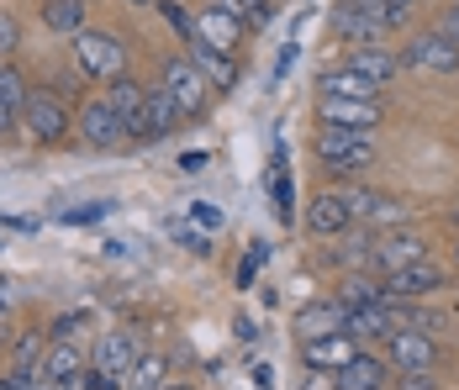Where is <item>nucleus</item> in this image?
Listing matches in <instances>:
<instances>
[{"instance_id":"nucleus-7","label":"nucleus","mask_w":459,"mask_h":390,"mask_svg":"<svg viewBox=\"0 0 459 390\" xmlns=\"http://www.w3.org/2000/svg\"><path fill=\"white\" fill-rule=\"evenodd\" d=\"M396 58H402V69H422V74H459V43L444 38L438 27L433 32H417Z\"/></svg>"},{"instance_id":"nucleus-33","label":"nucleus","mask_w":459,"mask_h":390,"mask_svg":"<svg viewBox=\"0 0 459 390\" xmlns=\"http://www.w3.org/2000/svg\"><path fill=\"white\" fill-rule=\"evenodd\" d=\"M111 217V201H85V206H74V212H64V227H95V221Z\"/></svg>"},{"instance_id":"nucleus-47","label":"nucleus","mask_w":459,"mask_h":390,"mask_svg":"<svg viewBox=\"0 0 459 390\" xmlns=\"http://www.w3.org/2000/svg\"><path fill=\"white\" fill-rule=\"evenodd\" d=\"M0 390H5V380H0Z\"/></svg>"},{"instance_id":"nucleus-5","label":"nucleus","mask_w":459,"mask_h":390,"mask_svg":"<svg viewBox=\"0 0 459 390\" xmlns=\"http://www.w3.org/2000/svg\"><path fill=\"white\" fill-rule=\"evenodd\" d=\"M159 85L169 90V100L180 106L185 117H201L206 111V74L190 64V53H175V58H164V69H159Z\"/></svg>"},{"instance_id":"nucleus-43","label":"nucleus","mask_w":459,"mask_h":390,"mask_svg":"<svg viewBox=\"0 0 459 390\" xmlns=\"http://www.w3.org/2000/svg\"><path fill=\"white\" fill-rule=\"evenodd\" d=\"M5 306H11V296H5V280H0V316H5Z\"/></svg>"},{"instance_id":"nucleus-27","label":"nucleus","mask_w":459,"mask_h":390,"mask_svg":"<svg viewBox=\"0 0 459 390\" xmlns=\"http://www.w3.org/2000/svg\"><path fill=\"white\" fill-rule=\"evenodd\" d=\"M217 5H228L248 32H264V27L275 22V11H280V0H217Z\"/></svg>"},{"instance_id":"nucleus-39","label":"nucleus","mask_w":459,"mask_h":390,"mask_svg":"<svg viewBox=\"0 0 459 390\" xmlns=\"http://www.w3.org/2000/svg\"><path fill=\"white\" fill-rule=\"evenodd\" d=\"M438 32L459 43V0H455V5H444V16H438Z\"/></svg>"},{"instance_id":"nucleus-31","label":"nucleus","mask_w":459,"mask_h":390,"mask_svg":"<svg viewBox=\"0 0 459 390\" xmlns=\"http://www.w3.org/2000/svg\"><path fill=\"white\" fill-rule=\"evenodd\" d=\"M190 227L206 232V238H217V232L228 227V212H222L217 201H195V206H190Z\"/></svg>"},{"instance_id":"nucleus-40","label":"nucleus","mask_w":459,"mask_h":390,"mask_svg":"<svg viewBox=\"0 0 459 390\" xmlns=\"http://www.w3.org/2000/svg\"><path fill=\"white\" fill-rule=\"evenodd\" d=\"M391 390H433L428 375H402V380H391Z\"/></svg>"},{"instance_id":"nucleus-41","label":"nucleus","mask_w":459,"mask_h":390,"mask_svg":"<svg viewBox=\"0 0 459 390\" xmlns=\"http://www.w3.org/2000/svg\"><path fill=\"white\" fill-rule=\"evenodd\" d=\"M206 169V153H185L180 159V174H201Z\"/></svg>"},{"instance_id":"nucleus-4","label":"nucleus","mask_w":459,"mask_h":390,"mask_svg":"<svg viewBox=\"0 0 459 390\" xmlns=\"http://www.w3.org/2000/svg\"><path fill=\"white\" fill-rule=\"evenodd\" d=\"M22 127H27V137H32L38 148H58V143H69L74 117H69V106H64L53 90H32V95H27V111H22Z\"/></svg>"},{"instance_id":"nucleus-14","label":"nucleus","mask_w":459,"mask_h":390,"mask_svg":"<svg viewBox=\"0 0 459 390\" xmlns=\"http://www.w3.org/2000/svg\"><path fill=\"white\" fill-rule=\"evenodd\" d=\"M359 353V343L349 333H322V338H301V364L317 369V375H338L349 359Z\"/></svg>"},{"instance_id":"nucleus-36","label":"nucleus","mask_w":459,"mask_h":390,"mask_svg":"<svg viewBox=\"0 0 459 390\" xmlns=\"http://www.w3.org/2000/svg\"><path fill=\"white\" fill-rule=\"evenodd\" d=\"M169 238L185 243V248H195V254H212V238H206V232H195L190 221H169Z\"/></svg>"},{"instance_id":"nucleus-45","label":"nucleus","mask_w":459,"mask_h":390,"mask_svg":"<svg viewBox=\"0 0 459 390\" xmlns=\"http://www.w3.org/2000/svg\"><path fill=\"white\" fill-rule=\"evenodd\" d=\"M159 390H195V386H159Z\"/></svg>"},{"instance_id":"nucleus-11","label":"nucleus","mask_w":459,"mask_h":390,"mask_svg":"<svg viewBox=\"0 0 459 390\" xmlns=\"http://www.w3.org/2000/svg\"><path fill=\"white\" fill-rule=\"evenodd\" d=\"M444 285H449V274L433 259H417V264H407V269H396V274H385L391 301H428V296H438Z\"/></svg>"},{"instance_id":"nucleus-21","label":"nucleus","mask_w":459,"mask_h":390,"mask_svg":"<svg viewBox=\"0 0 459 390\" xmlns=\"http://www.w3.org/2000/svg\"><path fill=\"white\" fill-rule=\"evenodd\" d=\"M180 122H185V111L169 100V90L153 85V90H148V106H143V137H138V143H159V137H169Z\"/></svg>"},{"instance_id":"nucleus-24","label":"nucleus","mask_w":459,"mask_h":390,"mask_svg":"<svg viewBox=\"0 0 459 390\" xmlns=\"http://www.w3.org/2000/svg\"><path fill=\"white\" fill-rule=\"evenodd\" d=\"M349 69H359L365 80H375V85L385 90L396 74H402V58L391 53V48H380V43H369V48H354L349 53Z\"/></svg>"},{"instance_id":"nucleus-30","label":"nucleus","mask_w":459,"mask_h":390,"mask_svg":"<svg viewBox=\"0 0 459 390\" xmlns=\"http://www.w3.org/2000/svg\"><path fill=\"white\" fill-rule=\"evenodd\" d=\"M270 195H275V217L290 227V221H296V190H290V174H285V164H275V174H270Z\"/></svg>"},{"instance_id":"nucleus-6","label":"nucleus","mask_w":459,"mask_h":390,"mask_svg":"<svg viewBox=\"0 0 459 390\" xmlns=\"http://www.w3.org/2000/svg\"><path fill=\"white\" fill-rule=\"evenodd\" d=\"M385 359H391L396 375H428L438 364V338L422 333V327H396L385 338Z\"/></svg>"},{"instance_id":"nucleus-22","label":"nucleus","mask_w":459,"mask_h":390,"mask_svg":"<svg viewBox=\"0 0 459 390\" xmlns=\"http://www.w3.org/2000/svg\"><path fill=\"white\" fill-rule=\"evenodd\" d=\"M343 316H349V306L338 301V296H322V301H312V306H301V311H296V338L343 333Z\"/></svg>"},{"instance_id":"nucleus-20","label":"nucleus","mask_w":459,"mask_h":390,"mask_svg":"<svg viewBox=\"0 0 459 390\" xmlns=\"http://www.w3.org/2000/svg\"><path fill=\"white\" fill-rule=\"evenodd\" d=\"M185 53H190V64L212 80L217 90H232L238 85V53H222V48H212L206 38H190L185 43Z\"/></svg>"},{"instance_id":"nucleus-19","label":"nucleus","mask_w":459,"mask_h":390,"mask_svg":"<svg viewBox=\"0 0 459 390\" xmlns=\"http://www.w3.org/2000/svg\"><path fill=\"white\" fill-rule=\"evenodd\" d=\"M106 100H111V111L122 117L127 137L138 143V137H143V106H148V90H143L133 74H122V80H111V85H106Z\"/></svg>"},{"instance_id":"nucleus-46","label":"nucleus","mask_w":459,"mask_h":390,"mask_svg":"<svg viewBox=\"0 0 459 390\" xmlns=\"http://www.w3.org/2000/svg\"><path fill=\"white\" fill-rule=\"evenodd\" d=\"M455 264H459V243H455Z\"/></svg>"},{"instance_id":"nucleus-38","label":"nucleus","mask_w":459,"mask_h":390,"mask_svg":"<svg viewBox=\"0 0 459 390\" xmlns=\"http://www.w3.org/2000/svg\"><path fill=\"white\" fill-rule=\"evenodd\" d=\"M74 390H127V380H117V375H106V369H85V375H80V386Z\"/></svg>"},{"instance_id":"nucleus-44","label":"nucleus","mask_w":459,"mask_h":390,"mask_svg":"<svg viewBox=\"0 0 459 390\" xmlns=\"http://www.w3.org/2000/svg\"><path fill=\"white\" fill-rule=\"evenodd\" d=\"M127 5H133V11H148V5H159V0H127Z\"/></svg>"},{"instance_id":"nucleus-9","label":"nucleus","mask_w":459,"mask_h":390,"mask_svg":"<svg viewBox=\"0 0 459 390\" xmlns=\"http://www.w3.org/2000/svg\"><path fill=\"white\" fill-rule=\"evenodd\" d=\"M301 227H307L317 243L338 238V232H349V227H354V212H349L343 190H338V185H333V190H317V195H312V206H307V217H301Z\"/></svg>"},{"instance_id":"nucleus-2","label":"nucleus","mask_w":459,"mask_h":390,"mask_svg":"<svg viewBox=\"0 0 459 390\" xmlns=\"http://www.w3.org/2000/svg\"><path fill=\"white\" fill-rule=\"evenodd\" d=\"M402 22H407V16L385 11L380 0H338V5H333V38H338V43H354V48L380 43V38L396 32Z\"/></svg>"},{"instance_id":"nucleus-18","label":"nucleus","mask_w":459,"mask_h":390,"mask_svg":"<svg viewBox=\"0 0 459 390\" xmlns=\"http://www.w3.org/2000/svg\"><path fill=\"white\" fill-rule=\"evenodd\" d=\"M375 259V232H369L365 221H354L349 232H338V238H327V264H338V269H369Z\"/></svg>"},{"instance_id":"nucleus-16","label":"nucleus","mask_w":459,"mask_h":390,"mask_svg":"<svg viewBox=\"0 0 459 390\" xmlns=\"http://www.w3.org/2000/svg\"><path fill=\"white\" fill-rule=\"evenodd\" d=\"M243 32H248V27L232 16L228 5H217V0L195 11V38H206V43L222 48V53H238V48H243Z\"/></svg>"},{"instance_id":"nucleus-37","label":"nucleus","mask_w":459,"mask_h":390,"mask_svg":"<svg viewBox=\"0 0 459 390\" xmlns=\"http://www.w3.org/2000/svg\"><path fill=\"white\" fill-rule=\"evenodd\" d=\"M264 254H270L264 243H254V248L243 254V264H238V285H243V290H248V285L259 280V269H264Z\"/></svg>"},{"instance_id":"nucleus-17","label":"nucleus","mask_w":459,"mask_h":390,"mask_svg":"<svg viewBox=\"0 0 459 390\" xmlns=\"http://www.w3.org/2000/svg\"><path fill=\"white\" fill-rule=\"evenodd\" d=\"M38 369H43L48 386L74 390V386H80V375L91 369V359L80 353V343H53V338H48V353H43V364H38Z\"/></svg>"},{"instance_id":"nucleus-34","label":"nucleus","mask_w":459,"mask_h":390,"mask_svg":"<svg viewBox=\"0 0 459 390\" xmlns=\"http://www.w3.org/2000/svg\"><path fill=\"white\" fill-rule=\"evenodd\" d=\"M16 48H22V22H16L11 11H0V64H11Z\"/></svg>"},{"instance_id":"nucleus-15","label":"nucleus","mask_w":459,"mask_h":390,"mask_svg":"<svg viewBox=\"0 0 459 390\" xmlns=\"http://www.w3.org/2000/svg\"><path fill=\"white\" fill-rule=\"evenodd\" d=\"M138 359H143L138 333H100V338H95V353H91L95 369H106V375H117V380H127Z\"/></svg>"},{"instance_id":"nucleus-3","label":"nucleus","mask_w":459,"mask_h":390,"mask_svg":"<svg viewBox=\"0 0 459 390\" xmlns=\"http://www.w3.org/2000/svg\"><path fill=\"white\" fill-rule=\"evenodd\" d=\"M69 53H74V64H80V74L85 80H122L127 74V43L117 38V32H100V27H85V32H74L69 38Z\"/></svg>"},{"instance_id":"nucleus-1","label":"nucleus","mask_w":459,"mask_h":390,"mask_svg":"<svg viewBox=\"0 0 459 390\" xmlns=\"http://www.w3.org/2000/svg\"><path fill=\"white\" fill-rule=\"evenodd\" d=\"M312 159L338 179H359L380 164V143L375 132H349V127H317L312 137Z\"/></svg>"},{"instance_id":"nucleus-32","label":"nucleus","mask_w":459,"mask_h":390,"mask_svg":"<svg viewBox=\"0 0 459 390\" xmlns=\"http://www.w3.org/2000/svg\"><path fill=\"white\" fill-rule=\"evenodd\" d=\"M159 11H164V22L175 27V38H180V43H190V38H195V16L185 11L180 0H159Z\"/></svg>"},{"instance_id":"nucleus-13","label":"nucleus","mask_w":459,"mask_h":390,"mask_svg":"<svg viewBox=\"0 0 459 390\" xmlns=\"http://www.w3.org/2000/svg\"><path fill=\"white\" fill-rule=\"evenodd\" d=\"M322 127H349V132H375L380 127V100H343V95H317Z\"/></svg>"},{"instance_id":"nucleus-35","label":"nucleus","mask_w":459,"mask_h":390,"mask_svg":"<svg viewBox=\"0 0 459 390\" xmlns=\"http://www.w3.org/2000/svg\"><path fill=\"white\" fill-rule=\"evenodd\" d=\"M80 327H85V316H80V311H58V316L48 322V338H53V343H74V333H80Z\"/></svg>"},{"instance_id":"nucleus-23","label":"nucleus","mask_w":459,"mask_h":390,"mask_svg":"<svg viewBox=\"0 0 459 390\" xmlns=\"http://www.w3.org/2000/svg\"><path fill=\"white\" fill-rule=\"evenodd\" d=\"M27 80L11 69V64H0V137H11V132L22 127V111H27Z\"/></svg>"},{"instance_id":"nucleus-25","label":"nucleus","mask_w":459,"mask_h":390,"mask_svg":"<svg viewBox=\"0 0 459 390\" xmlns=\"http://www.w3.org/2000/svg\"><path fill=\"white\" fill-rule=\"evenodd\" d=\"M322 95H343V100H380V85L365 80L359 69H349V64H338V69H322Z\"/></svg>"},{"instance_id":"nucleus-12","label":"nucleus","mask_w":459,"mask_h":390,"mask_svg":"<svg viewBox=\"0 0 459 390\" xmlns=\"http://www.w3.org/2000/svg\"><path fill=\"white\" fill-rule=\"evenodd\" d=\"M391 359L375 353V348H359L338 375H333V390H391Z\"/></svg>"},{"instance_id":"nucleus-8","label":"nucleus","mask_w":459,"mask_h":390,"mask_svg":"<svg viewBox=\"0 0 459 390\" xmlns=\"http://www.w3.org/2000/svg\"><path fill=\"white\" fill-rule=\"evenodd\" d=\"M74 127H80V143H85V148H100V153H106V148H122V143H127V127H122V117L111 111V100H106V95L80 106Z\"/></svg>"},{"instance_id":"nucleus-28","label":"nucleus","mask_w":459,"mask_h":390,"mask_svg":"<svg viewBox=\"0 0 459 390\" xmlns=\"http://www.w3.org/2000/svg\"><path fill=\"white\" fill-rule=\"evenodd\" d=\"M164 375H169L164 353H143L138 364H133V375H127V390H159L164 386Z\"/></svg>"},{"instance_id":"nucleus-42","label":"nucleus","mask_w":459,"mask_h":390,"mask_svg":"<svg viewBox=\"0 0 459 390\" xmlns=\"http://www.w3.org/2000/svg\"><path fill=\"white\" fill-rule=\"evenodd\" d=\"M380 5H385V11H396V16H412V11H417V0H380Z\"/></svg>"},{"instance_id":"nucleus-26","label":"nucleus","mask_w":459,"mask_h":390,"mask_svg":"<svg viewBox=\"0 0 459 390\" xmlns=\"http://www.w3.org/2000/svg\"><path fill=\"white\" fill-rule=\"evenodd\" d=\"M43 27L58 38H74L85 32V0H48L43 5Z\"/></svg>"},{"instance_id":"nucleus-10","label":"nucleus","mask_w":459,"mask_h":390,"mask_svg":"<svg viewBox=\"0 0 459 390\" xmlns=\"http://www.w3.org/2000/svg\"><path fill=\"white\" fill-rule=\"evenodd\" d=\"M417 259H428V243L417 238L412 227H391V232L375 238L369 269H375V274H396V269H407V264H417Z\"/></svg>"},{"instance_id":"nucleus-29","label":"nucleus","mask_w":459,"mask_h":390,"mask_svg":"<svg viewBox=\"0 0 459 390\" xmlns=\"http://www.w3.org/2000/svg\"><path fill=\"white\" fill-rule=\"evenodd\" d=\"M48 353V333L38 327H27V333H16V343H11V364H27V369H38Z\"/></svg>"}]
</instances>
